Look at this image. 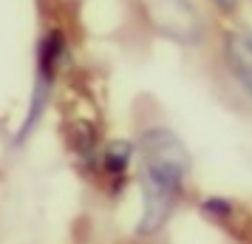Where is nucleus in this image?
<instances>
[{
  "label": "nucleus",
  "mask_w": 252,
  "mask_h": 244,
  "mask_svg": "<svg viewBox=\"0 0 252 244\" xmlns=\"http://www.w3.org/2000/svg\"><path fill=\"white\" fill-rule=\"evenodd\" d=\"M139 159H142V221L139 233H153L167 221L176 208V199L190 174V151L170 128H148L139 137Z\"/></svg>",
  "instance_id": "f257e3e1"
},
{
  "label": "nucleus",
  "mask_w": 252,
  "mask_h": 244,
  "mask_svg": "<svg viewBox=\"0 0 252 244\" xmlns=\"http://www.w3.org/2000/svg\"><path fill=\"white\" fill-rule=\"evenodd\" d=\"M68 57V37L63 29H46L40 40H37V54H34V88H32V100H29V111H26V119L14 142L29 139V134L40 125V119L46 114L48 97H51V88H54V80H57L63 63Z\"/></svg>",
  "instance_id": "f03ea898"
},
{
  "label": "nucleus",
  "mask_w": 252,
  "mask_h": 244,
  "mask_svg": "<svg viewBox=\"0 0 252 244\" xmlns=\"http://www.w3.org/2000/svg\"><path fill=\"white\" fill-rule=\"evenodd\" d=\"M224 60L238 82L252 94V29H235L224 37Z\"/></svg>",
  "instance_id": "7ed1b4c3"
},
{
  "label": "nucleus",
  "mask_w": 252,
  "mask_h": 244,
  "mask_svg": "<svg viewBox=\"0 0 252 244\" xmlns=\"http://www.w3.org/2000/svg\"><path fill=\"white\" fill-rule=\"evenodd\" d=\"M133 153H136L133 142L114 139V142H111V145L102 151L105 171L114 176V179H122V176H127V168H130V162H133Z\"/></svg>",
  "instance_id": "20e7f679"
},
{
  "label": "nucleus",
  "mask_w": 252,
  "mask_h": 244,
  "mask_svg": "<svg viewBox=\"0 0 252 244\" xmlns=\"http://www.w3.org/2000/svg\"><path fill=\"white\" fill-rule=\"evenodd\" d=\"M68 134H71V145L77 148V153H80L82 159H88V156L94 153V145H96L94 128L88 125V122H74Z\"/></svg>",
  "instance_id": "39448f33"
},
{
  "label": "nucleus",
  "mask_w": 252,
  "mask_h": 244,
  "mask_svg": "<svg viewBox=\"0 0 252 244\" xmlns=\"http://www.w3.org/2000/svg\"><path fill=\"white\" fill-rule=\"evenodd\" d=\"M213 6H216L218 12H224V14H232L235 12V6H238V0H210Z\"/></svg>",
  "instance_id": "423d86ee"
}]
</instances>
